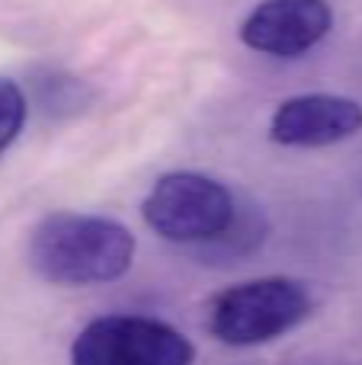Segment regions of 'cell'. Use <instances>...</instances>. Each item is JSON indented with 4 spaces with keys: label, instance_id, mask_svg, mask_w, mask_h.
Segmentation results:
<instances>
[{
    "label": "cell",
    "instance_id": "1",
    "mask_svg": "<svg viewBox=\"0 0 362 365\" xmlns=\"http://www.w3.org/2000/svg\"><path fill=\"white\" fill-rule=\"evenodd\" d=\"M135 234L115 218L81 212L45 215L29 234V266L51 285H103L135 263Z\"/></svg>",
    "mask_w": 362,
    "mask_h": 365
},
{
    "label": "cell",
    "instance_id": "2",
    "mask_svg": "<svg viewBox=\"0 0 362 365\" xmlns=\"http://www.w3.org/2000/svg\"><path fill=\"white\" fill-rule=\"evenodd\" d=\"M311 311L314 298L305 282L289 276H263L212 295L205 327L212 340L224 346H263L305 324Z\"/></svg>",
    "mask_w": 362,
    "mask_h": 365
},
{
    "label": "cell",
    "instance_id": "3",
    "mask_svg": "<svg viewBox=\"0 0 362 365\" xmlns=\"http://www.w3.org/2000/svg\"><path fill=\"white\" fill-rule=\"evenodd\" d=\"M237 202L215 177L196 170L164 173L141 202V218L157 237L170 244L205 247L231 227Z\"/></svg>",
    "mask_w": 362,
    "mask_h": 365
},
{
    "label": "cell",
    "instance_id": "4",
    "mask_svg": "<svg viewBox=\"0 0 362 365\" xmlns=\"http://www.w3.org/2000/svg\"><path fill=\"white\" fill-rule=\"evenodd\" d=\"M196 346L167 321L103 314L71 343V365H192Z\"/></svg>",
    "mask_w": 362,
    "mask_h": 365
},
{
    "label": "cell",
    "instance_id": "5",
    "mask_svg": "<svg viewBox=\"0 0 362 365\" xmlns=\"http://www.w3.org/2000/svg\"><path fill=\"white\" fill-rule=\"evenodd\" d=\"M333 29L327 0H263L241 23V42L269 58H301Z\"/></svg>",
    "mask_w": 362,
    "mask_h": 365
},
{
    "label": "cell",
    "instance_id": "6",
    "mask_svg": "<svg viewBox=\"0 0 362 365\" xmlns=\"http://www.w3.org/2000/svg\"><path fill=\"white\" fill-rule=\"evenodd\" d=\"M362 132V103L340 93H299L269 119V141L282 148H331Z\"/></svg>",
    "mask_w": 362,
    "mask_h": 365
},
{
    "label": "cell",
    "instance_id": "7",
    "mask_svg": "<svg viewBox=\"0 0 362 365\" xmlns=\"http://www.w3.org/2000/svg\"><path fill=\"white\" fill-rule=\"evenodd\" d=\"M26 115H29V103H26L23 87L16 81L0 77V158L19 138V132L26 125Z\"/></svg>",
    "mask_w": 362,
    "mask_h": 365
},
{
    "label": "cell",
    "instance_id": "8",
    "mask_svg": "<svg viewBox=\"0 0 362 365\" xmlns=\"http://www.w3.org/2000/svg\"><path fill=\"white\" fill-rule=\"evenodd\" d=\"M83 103V83H77L74 77L48 74L45 81H38V106L45 113H64V109H81Z\"/></svg>",
    "mask_w": 362,
    "mask_h": 365
}]
</instances>
